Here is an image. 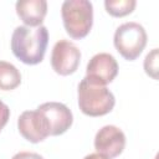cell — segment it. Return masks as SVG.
I'll return each instance as SVG.
<instances>
[{
  "label": "cell",
  "instance_id": "1",
  "mask_svg": "<svg viewBox=\"0 0 159 159\" xmlns=\"http://www.w3.org/2000/svg\"><path fill=\"white\" fill-rule=\"evenodd\" d=\"M48 45V30L41 25L35 29L17 26L11 36V51L25 65H37L43 57Z\"/></svg>",
  "mask_w": 159,
  "mask_h": 159
},
{
  "label": "cell",
  "instance_id": "2",
  "mask_svg": "<svg viewBox=\"0 0 159 159\" xmlns=\"http://www.w3.org/2000/svg\"><path fill=\"white\" fill-rule=\"evenodd\" d=\"M116 104L113 93L106 87L91 83L86 77L78 84V107L89 117H101L109 113Z\"/></svg>",
  "mask_w": 159,
  "mask_h": 159
},
{
  "label": "cell",
  "instance_id": "3",
  "mask_svg": "<svg viewBox=\"0 0 159 159\" xmlns=\"http://www.w3.org/2000/svg\"><path fill=\"white\" fill-rule=\"evenodd\" d=\"M61 15L66 32L75 40L88 35L93 24V5L87 0H67L62 4Z\"/></svg>",
  "mask_w": 159,
  "mask_h": 159
},
{
  "label": "cell",
  "instance_id": "4",
  "mask_svg": "<svg viewBox=\"0 0 159 159\" xmlns=\"http://www.w3.org/2000/svg\"><path fill=\"white\" fill-rule=\"evenodd\" d=\"M147 32L144 27L134 21L122 24L114 32V46L120 56L128 61L139 57L147 45Z\"/></svg>",
  "mask_w": 159,
  "mask_h": 159
},
{
  "label": "cell",
  "instance_id": "5",
  "mask_svg": "<svg viewBox=\"0 0 159 159\" xmlns=\"http://www.w3.org/2000/svg\"><path fill=\"white\" fill-rule=\"evenodd\" d=\"M81 61L80 48L68 40H60L55 43L51 53V66L61 76H68L77 71Z\"/></svg>",
  "mask_w": 159,
  "mask_h": 159
},
{
  "label": "cell",
  "instance_id": "6",
  "mask_svg": "<svg viewBox=\"0 0 159 159\" xmlns=\"http://www.w3.org/2000/svg\"><path fill=\"white\" fill-rule=\"evenodd\" d=\"M118 75V63L116 58L107 52L94 55L87 63L86 78L94 84L106 86Z\"/></svg>",
  "mask_w": 159,
  "mask_h": 159
},
{
  "label": "cell",
  "instance_id": "7",
  "mask_svg": "<svg viewBox=\"0 0 159 159\" xmlns=\"http://www.w3.org/2000/svg\"><path fill=\"white\" fill-rule=\"evenodd\" d=\"M17 128L30 143H40L50 135L48 122L39 109L22 112L17 119Z\"/></svg>",
  "mask_w": 159,
  "mask_h": 159
},
{
  "label": "cell",
  "instance_id": "8",
  "mask_svg": "<svg viewBox=\"0 0 159 159\" xmlns=\"http://www.w3.org/2000/svg\"><path fill=\"white\" fill-rule=\"evenodd\" d=\"M125 147V135L116 125L102 127L94 137V149L106 159H113L122 154Z\"/></svg>",
  "mask_w": 159,
  "mask_h": 159
},
{
  "label": "cell",
  "instance_id": "9",
  "mask_svg": "<svg viewBox=\"0 0 159 159\" xmlns=\"http://www.w3.org/2000/svg\"><path fill=\"white\" fill-rule=\"evenodd\" d=\"M37 109L45 116L50 125V135H61L73 122L71 109L60 102H46L37 107Z\"/></svg>",
  "mask_w": 159,
  "mask_h": 159
},
{
  "label": "cell",
  "instance_id": "10",
  "mask_svg": "<svg viewBox=\"0 0 159 159\" xmlns=\"http://www.w3.org/2000/svg\"><path fill=\"white\" fill-rule=\"evenodd\" d=\"M15 9L25 26L37 27L41 26L47 14V2L45 0H19Z\"/></svg>",
  "mask_w": 159,
  "mask_h": 159
},
{
  "label": "cell",
  "instance_id": "11",
  "mask_svg": "<svg viewBox=\"0 0 159 159\" xmlns=\"http://www.w3.org/2000/svg\"><path fill=\"white\" fill-rule=\"evenodd\" d=\"M21 83L20 71L10 62L0 61V89L11 91Z\"/></svg>",
  "mask_w": 159,
  "mask_h": 159
},
{
  "label": "cell",
  "instance_id": "12",
  "mask_svg": "<svg viewBox=\"0 0 159 159\" xmlns=\"http://www.w3.org/2000/svg\"><path fill=\"white\" fill-rule=\"evenodd\" d=\"M137 2L135 0H106L104 7L111 16L123 17L133 12Z\"/></svg>",
  "mask_w": 159,
  "mask_h": 159
},
{
  "label": "cell",
  "instance_id": "13",
  "mask_svg": "<svg viewBox=\"0 0 159 159\" xmlns=\"http://www.w3.org/2000/svg\"><path fill=\"white\" fill-rule=\"evenodd\" d=\"M158 48H153L144 58V71L148 76H150L153 80H158V71H159V65H158Z\"/></svg>",
  "mask_w": 159,
  "mask_h": 159
},
{
  "label": "cell",
  "instance_id": "14",
  "mask_svg": "<svg viewBox=\"0 0 159 159\" xmlns=\"http://www.w3.org/2000/svg\"><path fill=\"white\" fill-rule=\"evenodd\" d=\"M9 118H10V109H9V107L0 99V130L6 125Z\"/></svg>",
  "mask_w": 159,
  "mask_h": 159
},
{
  "label": "cell",
  "instance_id": "15",
  "mask_svg": "<svg viewBox=\"0 0 159 159\" xmlns=\"http://www.w3.org/2000/svg\"><path fill=\"white\" fill-rule=\"evenodd\" d=\"M11 159H43V157L32 152H20V153H16Z\"/></svg>",
  "mask_w": 159,
  "mask_h": 159
},
{
  "label": "cell",
  "instance_id": "16",
  "mask_svg": "<svg viewBox=\"0 0 159 159\" xmlns=\"http://www.w3.org/2000/svg\"><path fill=\"white\" fill-rule=\"evenodd\" d=\"M83 159H106V158H104V157H102V155H99L98 153H92V154L86 155Z\"/></svg>",
  "mask_w": 159,
  "mask_h": 159
}]
</instances>
